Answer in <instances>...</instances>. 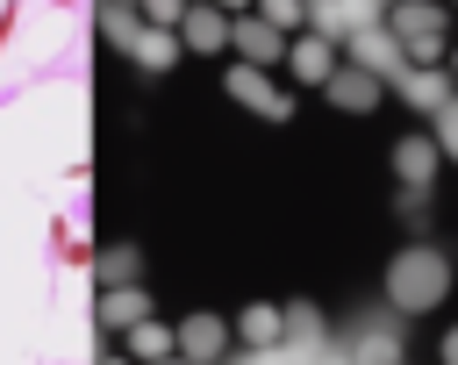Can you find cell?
<instances>
[{
	"label": "cell",
	"mask_w": 458,
	"mask_h": 365,
	"mask_svg": "<svg viewBox=\"0 0 458 365\" xmlns=\"http://www.w3.org/2000/svg\"><path fill=\"white\" fill-rule=\"evenodd\" d=\"M222 344H229V329H222L215 315H193V322H179V351H186L193 365H208V358H222Z\"/></svg>",
	"instance_id": "1"
},
{
	"label": "cell",
	"mask_w": 458,
	"mask_h": 365,
	"mask_svg": "<svg viewBox=\"0 0 458 365\" xmlns=\"http://www.w3.org/2000/svg\"><path fill=\"white\" fill-rule=\"evenodd\" d=\"M179 36H186V43H193V50H222V43H229V36H236V29H229V21H222V14H215V7H193V14H186V21H179Z\"/></svg>",
	"instance_id": "2"
},
{
	"label": "cell",
	"mask_w": 458,
	"mask_h": 365,
	"mask_svg": "<svg viewBox=\"0 0 458 365\" xmlns=\"http://www.w3.org/2000/svg\"><path fill=\"white\" fill-rule=\"evenodd\" d=\"M100 322H107V329H136V322H143V293H136V286H107V293H100Z\"/></svg>",
	"instance_id": "3"
},
{
	"label": "cell",
	"mask_w": 458,
	"mask_h": 365,
	"mask_svg": "<svg viewBox=\"0 0 458 365\" xmlns=\"http://www.w3.org/2000/svg\"><path fill=\"white\" fill-rule=\"evenodd\" d=\"M229 93H236V100H250V107H265V115H286V100H279L250 64H236V72H229Z\"/></svg>",
	"instance_id": "4"
},
{
	"label": "cell",
	"mask_w": 458,
	"mask_h": 365,
	"mask_svg": "<svg viewBox=\"0 0 458 365\" xmlns=\"http://www.w3.org/2000/svg\"><path fill=\"white\" fill-rule=\"evenodd\" d=\"M129 50H136V64H150V72H165V64L179 57V36H172V29H143V36L129 43Z\"/></svg>",
	"instance_id": "5"
},
{
	"label": "cell",
	"mask_w": 458,
	"mask_h": 365,
	"mask_svg": "<svg viewBox=\"0 0 458 365\" xmlns=\"http://www.w3.org/2000/svg\"><path fill=\"white\" fill-rule=\"evenodd\" d=\"M329 64H336V50L322 36H301L293 43V79H329Z\"/></svg>",
	"instance_id": "6"
},
{
	"label": "cell",
	"mask_w": 458,
	"mask_h": 365,
	"mask_svg": "<svg viewBox=\"0 0 458 365\" xmlns=\"http://www.w3.org/2000/svg\"><path fill=\"white\" fill-rule=\"evenodd\" d=\"M236 43H243L258 64H272V57H279V29H272V21H236Z\"/></svg>",
	"instance_id": "7"
},
{
	"label": "cell",
	"mask_w": 458,
	"mask_h": 365,
	"mask_svg": "<svg viewBox=\"0 0 458 365\" xmlns=\"http://www.w3.org/2000/svg\"><path fill=\"white\" fill-rule=\"evenodd\" d=\"M172 344H179V336H172V329H157V322H150V315H143V322H136V329H129V351H136V358H165V351H172Z\"/></svg>",
	"instance_id": "8"
},
{
	"label": "cell",
	"mask_w": 458,
	"mask_h": 365,
	"mask_svg": "<svg viewBox=\"0 0 458 365\" xmlns=\"http://www.w3.org/2000/svg\"><path fill=\"white\" fill-rule=\"evenodd\" d=\"M401 172H408V179H429V172H437V150H429V143H401Z\"/></svg>",
	"instance_id": "9"
},
{
	"label": "cell",
	"mask_w": 458,
	"mask_h": 365,
	"mask_svg": "<svg viewBox=\"0 0 458 365\" xmlns=\"http://www.w3.org/2000/svg\"><path fill=\"white\" fill-rule=\"evenodd\" d=\"M143 21H150V29H172V21H186V0H143Z\"/></svg>",
	"instance_id": "10"
},
{
	"label": "cell",
	"mask_w": 458,
	"mask_h": 365,
	"mask_svg": "<svg viewBox=\"0 0 458 365\" xmlns=\"http://www.w3.org/2000/svg\"><path fill=\"white\" fill-rule=\"evenodd\" d=\"M243 336H258V344H265V336H279V315H265V308H250V315H243Z\"/></svg>",
	"instance_id": "11"
},
{
	"label": "cell",
	"mask_w": 458,
	"mask_h": 365,
	"mask_svg": "<svg viewBox=\"0 0 458 365\" xmlns=\"http://www.w3.org/2000/svg\"><path fill=\"white\" fill-rule=\"evenodd\" d=\"M265 21H272V29H293V21H301V0H265Z\"/></svg>",
	"instance_id": "12"
},
{
	"label": "cell",
	"mask_w": 458,
	"mask_h": 365,
	"mask_svg": "<svg viewBox=\"0 0 458 365\" xmlns=\"http://www.w3.org/2000/svg\"><path fill=\"white\" fill-rule=\"evenodd\" d=\"M444 358H451V365H458V329H451V344H444Z\"/></svg>",
	"instance_id": "13"
},
{
	"label": "cell",
	"mask_w": 458,
	"mask_h": 365,
	"mask_svg": "<svg viewBox=\"0 0 458 365\" xmlns=\"http://www.w3.org/2000/svg\"><path fill=\"white\" fill-rule=\"evenodd\" d=\"M215 7H243V0H215Z\"/></svg>",
	"instance_id": "14"
},
{
	"label": "cell",
	"mask_w": 458,
	"mask_h": 365,
	"mask_svg": "<svg viewBox=\"0 0 458 365\" xmlns=\"http://www.w3.org/2000/svg\"><path fill=\"white\" fill-rule=\"evenodd\" d=\"M107 365H114V358H107Z\"/></svg>",
	"instance_id": "15"
}]
</instances>
